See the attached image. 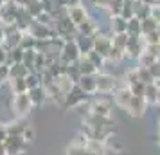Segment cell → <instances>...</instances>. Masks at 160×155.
<instances>
[{
	"mask_svg": "<svg viewBox=\"0 0 160 155\" xmlns=\"http://www.w3.org/2000/svg\"><path fill=\"white\" fill-rule=\"evenodd\" d=\"M95 80H97V92L99 94H112L119 85V80L112 74L106 72H97L95 74Z\"/></svg>",
	"mask_w": 160,
	"mask_h": 155,
	"instance_id": "cell-1",
	"label": "cell"
},
{
	"mask_svg": "<svg viewBox=\"0 0 160 155\" xmlns=\"http://www.w3.org/2000/svg\"><path fill=\"white\" fill-rule=\"evenodd\" d=\"M106 94H102V97H97L90 103V114H97V116H104L110 117L112 108H113V97H104Z\"/></svg>",
	"mask_w": 160,
	"mask_h": 155,
	"instance_id": "cell-2",
	"label": "cell"
},
{
	"mask_svg": "<svg viewBox=\"0 0 160 155\" xmlns=\"http://www.w3.org/2000/svg\"><path fill=\"white\" fill-rule=\"evenodd\" d=\"M87 125L94 130H102V132H110L113 133V121L110 117H104V116H97V114H88L87 116Z\"/></svg>",
	"mask_w": 160,
	"mask_h": 155,
	"instance_id": "cell-3",
	"label": "cell"
},
{
	"mask_svg": "<svg viewBox=\"0 0 160 155\" xmlns=\"http://www.w3.org/2000/svg\"><path fill=\"white\" fill-rule=\"evenodd\" d=\"M79 58H81V51H79V47H78V44H76V38L65 40V45L61 49V61L74 63V61H78Z\"/></svg>",
	"mask_w": 160,
	"mask_h": 155,
	"instance_id": "cell-4",
	"label": "cell"
},
{
	"mask_svg": "<svg viewBox=\"0 0 160 155\" xmlns=\"http://www.w3.org/2000/svg\"><path fill=\"white\" fill-rule=\"evenodd\" d=\"M112 33H99L97 36H94V51H97L99 54H102L104 58H108V52L112 49Z\"/></svg>",
	"mask_w": 160,
	"mask_h": 155,
	"instance_id": "cell-5",
	"label": "cell"
},
{
	"mask_svg": "<svg viewBox=\"0 0 160 155\" xmlns=\"http://www.w3.org/2000/svg\"><path fill=\"white\" fill-rule=\"evenodd\" d=\"M148 106L149 105L144 99V96H133L130 105H128V108H126V112L130 114L131 117H142L146 114V110H148Z\"/></svg>",
	"mask_w": 160,
	"mask_h": 155,
	"instance_id": "cell-6",
	"label": "cell"
},
{
	"mask_svg": "<svg viewBox=\"0 0 160 155\" xmlns=\"http://www.w3.org/2000/svg\"><path fill=\"white\" fill-rule=\"evenodd\" d=\"M67 13H68V16H70V20L76 23V27H79L81 23H85L88 18H90L87 8H85L83 4H78V6H70V8H67Z\"/></svg>",
	"mask_w": 160,
	"mask_h": 155,
	"instance_id": "cell-7",
	"label": "cell"
},
{
	"mask_svg": "<svg viewBox=\"0 0 160 155\" xmlns=\"http://www.w3.org/2000/svg\"><path fill=\"white\" fill-rule=\"evenodd\" d=\"M87 96H88L87 92L81 89L78 83H76V85L72 87V90L67 94L65 105H67V106H78V105H81L83 101H87Z\"/></svg>",
	"mask_w": 160,
	"mask_h": 155,
	"instance_id": "cell-8",
	"label": "cell"
},
{
	"mask_svg": "<svg viewBox=\"0 0 160 155\" xmlns=\"http://www.w3.org/2000/svg\"><path fill=\"white\" fill-rule=\"evenodd\" d=\"M78 85L87 92L88 96H92V94L97 92V80H95V74H85V76L79 80Z\"/></svg>",
	"mask_w": 160,
	"mask_h": 155,
	"instance_id": "cell-9",
	"label": "cell"
},
{
	"mask_svg": "<svg viewBox=\"0 0 160 155\" xmlns=\"http://www.w3.org/2000/svg\"><path fill=\"white\" fill-rule=\"evenodd\" d=\"M78 33L81 34H87V36H97L99 33H101V25L95 22L94 18H88L85 23H81L79 27H78Z\"/></svg>",
	"mask_w": 160,
	"mask_h": 155,
	"instance_id": "cell-10",
	"label": "cell"
},
{
	"mask_svg": "<svg viewBox=\"0 0 160 155\" xmlns=\"http://www.w3.org/2000/svg\"><path fill=\"white\" fill-rule=\"evenodd\" d=\"M76 44L79 47L81 54H88V52L94 51V36H87V34H76Z\"/></svg>",
	"mask_w": 160,
	"mask_h": 155,
	"instance_id": "cell-11",
	"label": "cell"
},
{
	"mask_svg": "<svg viewBox=\"0 0 160 155\" xmlns=\"http://www.w3.org/2000/svg\"><path fill=\"white\" fill-rule=\"evenodd\" d=\"M128 29V20L122 18L121 15L110 16V33L112 34H119V33H126Z\"/></svg>",
	"mask_w": 160,
	"mask_h": 155,
	"instance_id": "cell-12",
	"label": "cell"
},
{
	"mask_svg": "<svg viewBox=\"0 0 160 155\" xmlns=\"http://www.w3.org/2000/svg\"><path fill=\"white\" fill-rule=\"evenodd\" d=\"M133 11H135V16H137L138 20H144V18H148V16H151L153 6L146 4V2H142V0H135V2H133Z\"/></svg>",
	"mask_w": 160,
	"mask_h": 155,
	"instance_id": "cell-13",
	"label": "cell"
},
{
	"mask_svg": "<svg viewBox=\"0 0 160 155\" xmlns=\"http://www.w3.org/2000/svg\"><path fill=\"white\" fill-rule=\"evenodd\" d=\"M78 65H79V70L83 72V76H85V74H97L99 72L97 67L90 61V58H88L87 54H81V58L78 59Z\"/></svg>",
	"mask_w": 160,
	"mask_h": 155,
	"instance_id": "cell-14",
	"label": "cell"
},
{
	"mask_svg": "<svg viewBox=\"0 0 160 155\" xmlns=\"http://www.w3.org/2000/svg\"><path fill=\"white\" fill-rule=\"evenodd\" d=\"M126 33L130 36H142V20H138L137 16H133L128 20V29Z\"/></svg>",
	"mask_w": 160,
	"mask_h": 155,
	"instance_id": "cell-15",
	"label": "cell"
},
{
	"mask_svg": "<svg viewBox=\"0 0 160 155\" xmlns=\"http://www.w3.org/2000/svg\"><path fill=\"white\" fill-rule=\"evenodd\" d=\"M158 87L157 83H149L146 85V90H144V99L148 101V105H157V97H158Z\"/></svg>",
	"mask_w": 160,
	"mask_h": 155,
	"instance_id": "cell-16",
	"label": "cell"
},
{
	"mask_svg": "<svg viewBox=\"0 0 160 155\" xmlns=\"http://www.w3.org/2000/svg\"><path fill=\"white\" fill-rule=\"evenodd\" d=\"M23 8L27 9V13H29L32 18H36L43 13V4H42V0H29Z\"/></svg>",
	"mask_w": 160,
	"mask_h": 155,
	"instance_id": "cell-17",
	"label": "cell"
},
{
	"mask_svg": "<svg viewBox=\"0 0 160 155\" xmlns=\"http://www.w3.org/2000/svg\"><path fill=\"white\" fill-rule=\"evenodd\" d=\"M158 25H160V22L153 15L144 18V20H142V34H149L153 31H158Z\"/></svg>",
	"mask_w": 160,
	"mask_h": 155,
	"instance_id": "cell-18",
	"label": "cell"
},
{
	"mask_svg": "<svg viewBox=\"0 0 160 155\" xmlns=\"http://www.w3.org/2000/svg\"><path fill=\"white\" fill-rule=\"evenodd\" d=\"M128 40H130L128 33H119V34H112V42H113V45H115L117 49L124 51V52H126V49H128Z\"/></svg>",
	"mask_w": 160,
	"mask_h": 155,
	"instance_id": "cell-19",
	"label": "cell"
},
{
	"mask_svg": "<svg viewBox=\"0 0 160 155\" xmlns=\"http://www.w3.org/2000/svg\"><path fill=\"white\" fill-rule=\"evenodd\" d=\"M45 94H47V90L42 89V87H34V89L29 90V97H31V101H32L34 105L42 103V101L45 99Z\"/></svg>",
	"mask_w": 160,
	"mask_h": 155,
	"instance_id": "cell-20",
	"label": "cell"
},
{
	"mask_svg": "<svg viewBox=\"0 0 160 155\" xmlns=\"http://www.w3.org/2000/svg\"><path fill=\"white\" fill-rule=\"evenodd\" d=\"M137 72H138V80H140L142 83H146V85L155 83V78L151 76V72H149V69H148V67L138 65V67H137Z\"/></svg>",
	"mask_w": 160,
	"mask_h": 155,
	"instance_id": "cell-21",
	"label": "cell"
},
{
	"mask_svg": "<svg viewBox=\"0 0 160 155\" xmlns=\"http://www.w3.org/2000/svg\"><path fill=\"white\" fill-rule=\"evenodd\" d=\"M67 74H68V78H70L74 83H79V80L83 78V72L79 70L78 61H74V63H70V65H68V70H67Z\"/></svg>",
	"mask_w": 160,
	"mask_h": 155,
	"instance_id": "cell-22",
	"label": "cell"
},
{
	"mask_svg": "<svg viewBox=\"0 0 160 155\" xmlns=\"http://www.w3.org/2000/svg\"><path fill=\"white\" fill-rule=\"evenodd\" d=\"M87 56L90 58V61H92V63H94V65L97 67V70H101L102 67H104V63H106V58H104L102 54H99L97 51H92V52H88Z\"/></svg>",
	"mask_w": 160,
	"mask_h": 155,
	"instance_id": "cell-23",
	"label": "cell"
},
{
	"mask_svg": "<svg viewBox=\"0 0 160 155\" xmlns=\"http://www.w3.org/2000/svg\"><path fill=\"white\" fill-rule=\"evenodd\" d=\"M27 74H29V69L23 65V63H15L13 69H11V76L13 78H27Z\"/></svg>",
	"mask_w": 160,
	"mask_h": 155,
	"instance_id": "cell-24",
	"label": "cell"
},
{
	"mask_svg": "<svg viewBox=\"0 0 160 155\" xmlns=\"http://www.w3.org/2000/svg\"><path fill=\"white\" fill-rule=\"evenodd\" d=\"M130 90L133 92V96H144V90H146V83L142 81H135L130 85Z\"/></svg>",
	"mask_w": 160,
	"mask_h": 155,
	"instance_id": "cell-25",
	"label": "cell"
},
{
	"mask_svg": "<svg viewBox=\"0 0 160 155\" xmlns=\"http://www.w3.org/2000/svg\"><path fill=\"white\" fill-rule=\"evenodd\" d=\"M146 40V44H160V33L158 31H153L149 34H142Z\"/></svg>",
	"mask_w": 160,
	"mask_h": 155,
	"instance_id": "cell-26",
	"label": "cell"
},
{
	"mask_svg": "<svg viewBox=\"0 0 160 155\" xmlns=\"http://www.w3.org/2000/svg\"><path fill=\"white\" fill-rule=\"evenodd\" d=\"M148 69H149V72H151L153 78H155V80H158V78H160V59H158V61H155V63H151Z\"/></svg>",
	"mask_w": 160,
	"mask_h": 155,
	"instance_id": "cell-27",
	"label": "cell"
},
{
	"mask_svg": "<svg viewBox=\"0 0 160 155\" xmlns=\"http://www.w3.org/2000/svg\"><path fill=\"white\" fill-rule=\"evenodd\" d=\"M25 83H27V89H34V87H40L38 85V76L34 74H27V78H25Z\"/></svg>",
	"mask_w": 160,
	"mask_h": 155,
	"instance_id": "cell-28",
	"label": "cell"
},
{
	"mask_svg": "<svg viewBox=\"0 0 160 155\" xmlns=\"http://www.w3.org/2000/svg\"><path fill=\"white\" fill-rule=\"evenodd\" d=\"M102 155H122V152H117V150H112V148L106 146V150H104Z\"/></svg>",
	"mask_w": 160,
	"mask_h": 155,
	"instance_id": "cell-29",
	"label": "cell"
},
{
	"mask_svg": "<svg viewBox=\"0 0 160 155\" xmlns=\"http://www.w3.org/2000/svg\"><path fill=\"white\" fill-rule=\"evenodd\" d=\"M78 4H81V0H68V8L70 6H78Z\"/></svg>",
	"mask_w": 160,
	"mask_h": 155,
	"instance_id": "cell-30",
	"label": "cell"
},
{
	"mask_svg": "<svg viewBox=\"0 0 160 155\" xmlns=\"http://www.w3.org/2000/svg\"><path fill=\"white\" fill-rule=\"evenodd\" d=\"M4 58H6V52H4V49H0V63L4 61Z\"/></svg>",
	"mask_w": 160,
	"mask_h": 155,
	"instance_id": "cell-31",
	"label": "cell"
},
{
	"mask_svg": "<svg viewBox=\"0 0 160 155\" xmlns=\"http://www.w3.org/2000/svg\"><path fill=\"white\" fill-rule=\"evenodd\" d=\"M157 105H160V90H158V97H157Z\"/></svg>",
	"mask_w": 160,
	"mask_h": 155,
	"instance_id": "cell-32",
	"label": "cell"
},
{
	"mask_svg": "<svg viewBox=\"0 0 160 155\" xmlns=\"http://www.w3.org/2000/svg\"><path fill=\"white\" fill-rule=\"evenodd\" d=\"M158 130H160V119H158Z\"/></svg>",
	"mask_w": 160,
	"mask_h": 155,
	"instance_id": "cell-33",
	"label": "cell"
},
{
	"mask_svg": "<svg viewBox=\"0 0 160 155\" xmlns=\"http://www.w3.org/2000/svg\"><path fill=\"white\" fill-rule=\"evenodd\" d=\"M157 6H158V8H160V0H158V4H157Z\"/></svg>",
	"mask_w": 160,
	"mask_h": 155,
	"instance_id": "cell-34",
	"label": "cell"
},
{
	"mask_svg": "<svg viewBox=\"0 0 160 155\" xmlns=\"http://www.w3.org/2000/svg\"><path fill=\"white\" fill-rule=\"evenodd\" d=\"M158 33H160V25H158Z\"/></svg>",
	"mask_w": 160,
	"mask_h": 155,
	"instance_id": "cell-35",
	"label": "cell"
}]
</instances>
